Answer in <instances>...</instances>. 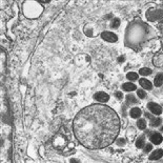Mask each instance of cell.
I'll list each match as a JSON object with an SVG mask.
<instances>
[{"instance_id": "1", "label": "cell", "mask_w": 163, "mask_h": 163, "mask_svg": "<svg viewBox=\"0 0 163 163\" xmlns=\"http://www.w3.org/2000/svg\"><path fill=\"white\" fill-rule=\"evenodd\" d=\"M76 139L89 149L108 147L120 131V119L110 106L93 104L81 110L74 119Z\"/></svg>"}, {"instance_id": "2", "label": "cell", "mask_w": 163, "mask_h": 163, "mask_svg": "<svg viewBox=\"0 0 163 163\" xmlns=\"http://www.w3.org/2000/svg\"><path fill=\"white\" fill-rule=\"evenodd\" d=\"M154 36V28L145 24L141 20L136 19L135 21L131 22L126 28L124 43L127 47H131L134 51H139Z\"/></svg>"}, {"instance_id": "3", "label": "cell", "mask_w": 163, "mask_h": 163, "mask_svg": "<svg viewBox=\"0 0 163 163\" xmlns=\"http://www.w3.org/2000/svg\"><path fill=\"white\" fill-rule=\"evenodd\" d=\"M42 6L37 2L34 1H30V2H25L23 6V12L24 15L28 18H36L42 13Z\"/></svg>"}, {"instance_id": "4", "label": "cell", "mask_w": 163, "mask_h": 163, "mask_svg": "<svg viewBox=\"0 0 163 163\" xmlns=\"http://www.w3.org/2000/svg\"><path fill=\"white\" fill-rule=\"evenodd\" d=\"M68 144V141L66 137L64 135H62V134H57V135L54 137L53 139V145H54V147L56 149H58V151H62V149H64Z\"/></svg>"}, {"instance_id": "5", "label": "cell", "mask_w": 163, "mask_h": 163, "mask_svg": "<svg viewBox=\"0 0 163 163\" xmlns=\"http://www.w3.org/2000/svg\"><path fill=\"white\" fill-rule=\"evenodd\" d=\"M101 37L102 39H104V40L108 41V42H116V41L118 40V37L116 35L113 34L112 32H108V31L102 32Z\"/></svg>"}, {"instance_id": "6", "label": "cell", "mask_w": 163, "mask_h": 163, "mask_svg": "<svg viewBox=\"0 0 163 163\" xmlns=\"http://www.w3.org/2000/svg\"><path fill=\"white\" fill-rule=\"evenodd\" d=\"M147 108H149V111L155 115H160L162 113V108L159 104L157 103H154V102H151V103H148Z\"/></svg>"}, {"instance_id": "7", "label": "cell", "mask_w": 163, "mask_h": 163, "mask_svg": "<svg viewBox=\"0 0 163 163\" xmlns=\"http://www.w3.org/2000/svg\"><path fill=\"white\" fill-rule=\"evenodd\" d=\"M94 98L97 100V101L99 102H108V99H110V96L108 95V94H105V93L103 92H99L97 93V94H95V96H94Z\"/></svg>"}, {"instance_id": "8", "label": "cell", "mask_w": 163, "mask_h": 163, "mask_svg": "<svg viewBox=\"0 0 163 163\" xmlns=\"http://www.w3.org/2000/svg\"><path fill=\"white\" fill-rule=\"evenodd\" d=\"M162 140H163L162 136H161V134H159V133H154V134L151 136V141L156 145L160 144L161 142H162Z\"/></svg>"}, {"instance_id": "9", "label": "cell", "mask_w": 163, "mask_h": 163, "mask_svg": "<svg viewBox=\"0 0 163 163\" xmlns=\"http://www.w3.org/2000/svg\"><path fill=\"white\" fill-rule=\"evenodd\" d=\"M163 156V149H156L153 154L149 156V160H158Z\"/></svg>"}, {"instance_id": "10", "label": "cell", "mask_w": 163, "mask_h": 163, "mask_svg": "<svg viewBox=\"0 0 163 163\" xmlns=\"http://www.w3.org/2000/svg\"><path fill=\"white\" fill-rule=\"evenodd\" d=\"M140 85L145 89H152L153 87V84L151 83V81L146 80V79H140Z\"/></svg>"}, {"instance_id": "11", "label": "cell", "mask_w": 163, "mask_h": 163, "mask_svg": "<svg viewBox=\"0 0 163 163\" xmlns=\"http://www.w3.org/2000/svg\"><path fill=\"white\" fill-rule=\"evenodd\" d=\"M122 89L123 91H125V92H132V91H135L136 89V85L131 82H126L122 85Z\"/></svg>"}, {"instance_id": "12", "label": "cell", "mask_w": 163, "mask_h": 163, "mask_svg": "<svg viewBox=\"0 0 163 163\" xmlns=\"http://www.w3.org/2000/svg\"><path fill=\"white\" fill-rule=\"evenodd\" d=\"M131 116H132V118H134V119H137V118H139L140 116H141V110L139 108H134L131 110Z\"/></svg>"}, {"instance_id": "13", "label": "cell", "mask_w": 163, "mask_h": 163, "mask_svg": "<svg viewBox=\"0 0 163 163\" xmlns=\"http://www.w3.org/2000/svg\"><path fill=\"white\" fill-rule=\"evenodd\" d=\"M145 144V136H141V137H139L137 142H136V146L138 148H142L144 146Z\"/></svg>"}, {"instance_id": "14", "label": "cell", "mask_w": 163, "mask_h": 163, "mask_svg": "<svg viewBox=\"0 0 163 163\" xmlns=\"http://www.w3.org/2000/svg\"><path fill=\"white\" fill-rule=\"evenodd\" d=\"M163 83V74H158L155 77V85L156 86H161Z\"/></svg>"}, {"instance_id": "15", "label": "cell", "mask_w": 163, "mask_h": 163, "mask_svg": "<svg viewBox=\"0 0 163 163\" xmlns=\"http://www.w3.org/2000/svg\"><path fill=\"white\" fill-rule=\"evenodd\" d=\"M154 63L157 66H163V55H159L154 58Z\"/></svg>"}, {"instance_id": "16", "label": "cell", "mask_w": 163, "mask_h": 163, "mask_svg": "<svg viewBox=\"0 0 163 163\" xmlns=\"http://www.w3.org/2000/svg\"><path fill=\"white\" fill-rule=\"evenodd\" d=\"M161 123H162V119H161V118H153L151 122V125L157 127V126L160 125Z\"/></svg>"}, {"instance_id": "17", "label": "cell", "mask_w": 163, "mask_h": 163, "mask_svg": "<svg viewBox=\"0 0 163 163\" xmlns=\"http://www.w3.org/2000/svg\"><path fill=\"white\" fill-rule=\"evenodd\" d=\"M111 28H119V25H120V20L118 18H114L113 20L111 21Z\"/></svg>"}, {"instance_id": "18", "label": "cell", "mask_w": 163, "mask_h": 163, "mask_svg": "<svg viewBox=\"0 0 163 163\" xmlns=\"http://www.w3.org/2000/svg\"><path fill=\"white\" fill-rule=\"evenodd\" d=\"M139 74L143 75V76H148V75L152 74V70H149V68H141V70L139 71Z\"/></svg>"}, {"instance_id": "19", "label": "cell", "mask_w": 163, "mask_h": 163, "mask_svg": "<svg viewBox=\"0 0 163 163\" xmlns=\"http://www.w3.org/2000/svg\"><path fill=\"white\" fill-rule=\"evenodd\" d=\"M126 78L129 79V80H137L138 79V74H136V73H133V72H131V73H129V74L126 75Z\"/></svg>"}, {"instance_id": "20", "label": "cell", "mask_w": 163, "mask_h": 163, "mask_svg": "<svg viewBox=\"0 0 163 163\" xmlns=\"http://www.w3.org/2000/svg\"><path fill=\"white\" fill-rule=\"evenodd\" d=\"M137 124H138V129H146V121H145L144 119H140V120H138Z\"/></svg>"}, {"instance_id": "21", "label": "cell", "mask_w": 163, "mask_h": 163, "mask_svg": "<svg viewBox=\"0 0 163 163\" xmlns=\"http://www.w3.org/2000/svg\"><path fill=\"white\" fill-rule=\"evenodd\" d=\"M137 94H138V97L140 99H144L146 97V93L144 91H142V89H138L137 91Z\"/></svg>"}, {"instance_id": "22", "label": "cell", "mask_w": 163, "mask_h": 163, "mask_svg": "<svg viewBox=\"0 0 163 163\" xmlns=\"http://www.w3.org/2000/svg\"><path fill=\"white\" fill-rule=\"evenodd\" d=\"M126 99H127V102H129V103H137V100H136L135 97L132 95H129L126 97Z\"/></svg>"}, {"instance_id": "23", "label": "cell", "mask_w": 163, "mask_h": 163, "mask_svg": "<svg viewBox=\"0 0 163 163\" xmlns=\"http://www.w3.org/2000/svg\"><path fill=\"white\" fill-rule=\"evenodd\" d=\"M115 96H116V98L119 99V100H121V99L123 98V95H122V93H121V92L115 93Z\"/></svg>"}, {"instance_id": "24", "label": "cell", "mask_w": 163, "mask_h": 163, "mask_svg": "<svg viewBox=\"0 0 163 163\" xmlns=\"http://www.w3.org/2000/svg\"><path fill=\"white\" fill-rule=\"evenodd\" d=\"M151 149H152V145L151 144H147L144 147V152H145V153H148V152H151Z\"/></svg>"}, {"instance_id": "25", "label": "cell", "mask_w": 163, "mask_h": 163, "mask_svg": "<svg viewBox=\"0 0 163 163\" xmlns=\"http://www.w3.org/2000/svg\"><path fill=\"white\" fill-rule=\"evenodd\" d=\"M117 144L118 145H124L125 144V140H124V139H119V140L117 141Z\"/></svg>"}]
</instances>
